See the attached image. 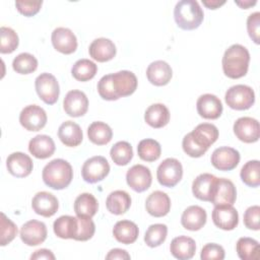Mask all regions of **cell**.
<instances>
[{"label":"cell","instance_id":"45","mask_svg":"<svg viewBox=\"0 0 260 260\" xmlns=\"http://www.w3.org/2000/svg\"><path fill=\"white\" fill-rule=\"evenodd\" d=\"M17 235V226L11 221L3 212L1 213V232H0V245L6 246L9 244Z\"/></svg>","mask_w":260,"mask_h":260},{"label":"cell","instance_id":"49","mask_svg":"<svg viewBox=\"0 0 260 260\" xmlns=\"http://www.w3.org/2000/svg\"><path fill=\"white\" fill-rule=\"evenodd\" d=\"M259 216L260 207L259 205H253L246 209L244 213V224L246 228L254 231L259 230Z\"/></svg>","mask_w":260,"mask_h":260},{"label":"cell","instance_id":"17","mask_svg":"<svg viewBox=\"0 0 260 260\" xmlns=\"http://www.w3.org/2000/svg\"><path fill=\"white\" fill-rule=\"evenodd\" d=\"M237 199V189L234 183L225 178H216L210 202L214 205H233Z\"/></svg>","mask_w":260,"mask_h":260},{"label":"cell","instance_id":"4","mask_svg":"<svg viewBox=\"0 0 260 260\" xmlns=\"http://www.w3.org/2000/svg\"><path fill=\"white\" fill-rule=\"evenodd\" d=\"M226 105L234 110L243 111L250 109L255 103V93L252 87L245 84L231 86L224 95Z\"/></svg>","mask_w":260,"mask_h":260},{"label":"cell","instance_id":"32","mask_svg":"<svg viewBox=\"0 0 260 260\" xmlns=\"http://www.w3.org/2000/svg\"><path fill=\"white\" fill-rule=\"evenodd\" d=\"M144 120L152 128H161L170 121V111L164 104L150 105L144 113Z\"/></svg>","mask_w":260,"mask_h":260},{"label":"cell","instance_id":"2","mask_svg":"<svg viewBox=\"0 0 260 260\" xmlns=\"http://www.w3.org/2000/svg\"><path fill=\"white\" fill-rule=\"evenodd\" d=\"M44 183L52 189L62 190L69 186L73 179L71 165L62 158H55L48 162L42 173Z\"/></svg>","mask_w":260,"mask_h":260},{"label":"cell","instance_id":"1","mask_svg":"<svg viewBox=\"0 0 260 260\" xmlns=\"http://www.w3.org/2000/svg\"><path fill=\"white\" fill-rule=\"evenodd\" d=\"M250 62L249 51L240 44L230 46L222 57V70L225 76L237 79L246 75Z\"/></svg>","mask_w":260,"mask_h":260},{"label":"cell","instance_id":"35","mask_svg":"<svg viewBox=\"0 0 260 260\" xmlns=\"http://www.w3.org/2000/svg\"><path fill=\"white\" fill-rule=\"evenodd\" d=\"M88 139L96 145H105L112 140L113 131L111 127L101 121L92 122L87 128Z\"/></svg>","mask_w":260,"mask_h":260},{"label":"cell","instance_id":"16","mask_svg":"<svg viewBox=\"0 0 260 260\" xmlns=\"http://www.w3.org/2000/svg\"><path fill=\"white\" fill-rule=\"evenodd\" d=\"M53 47L60 53L69 55L77 49V39L73 31L67 27H57L51 36Z\"/></svg>","mask_w":260,"mask_h":260},{"label":"cell","instance_id":"51","mask_svg":"<svg viewBox=\"0 0 260 260\" xmlns=\"http://www.w3.org/2000/svg\"><path fill=\"white\" fill-rule=\"evenodd\" d=\"M106 259L110 260V259H130V255L127 253L126 250H123V249H119V248H115V249H112L110 250V252L107 254L106 256Z\"/></svg>","mask_w":260,"mask_h":260},{"label":"cell","instance_id":"40","mask_svg":"<svg viewBox=\"0 0 260 260\" xmlns=\"http://www.w3.org/2000/svg\"><path fill=\"white\" fill-rule=\"evenodd\" d=\"M242 181L249 187H258L260 185V164L259 160L253 159L247 161L240 173Z\"/></svg>","mask_w":260,"mask_h":260},{"label":"cell","instance_id":"19","mask_svg":"<svg viewBox=\"0 0 260 260\" xmlns=\"http://www.w3.org/2000/svg\"><path fill=\"white\" fill-rule=\"evenodd\" d=\"M31 207L37 214L44 217H51L57 212L59 202L52 193L42 191L38 192L34 196L31 200Z\"/></svg>","mask_w":260,"mask_h":260},{"label":"cell","instance_id":"36","mask_svg":"<svg viewBox=\"0 0 260 260\" xmlns=\"http://www.w3.org/2000/svg\"><path fill=\"white\" fill-rule=\"evenodd\" d=\"M236 250L239 258L242 260H258L259 244L256 240L248 237H242L238 240Z\"/></svg>","mask_w":260,"mask_h":260},{"label":"cell","instance_id":"47","mask_svg":"<svg viewBox=\"0 0 260 260\" xmlns=\"http://www.w3.org/2000/svg\"><path fill=\"white\" fill-rule=\"evenodd\" d=\"M182 147L185 153H187L191 157H200L207 151V149L201 147L193 140L190 133L184 136L182 141Z\"/></svg>","mask_w":260,"mask_h":260},{"label":"cell","instance_id":"6","mask_svg":"<svg viewBox=\"0 0 260 260\" xmlns=\"http://www.w3.org/2000/svg\"><path fill=\"white\" fill-rule=\"evenodd\" d=\"M110 172V165L106 157L95 155L86 159L81 169L82 179L89 184H94L104 180Z\"/></svg>","mask_w":260,"mask_h":260},{"label":"cell","instance_id":"8","mask_svg":"<svg viewBox=\"0 0 260 260\" xmlns=\"http://www.w3.org/2000/svg\"><path fill=\"white\" fill-rule=\"evenodd\" d=\"M47 114L43 108L38 105H29L22 109L19 114L21 126L28 131H39L47 123Z\"/></svg>","mask_w":260,"mask_h":260},{"label":"cell","instance_id":"23","mask_svg":"<svg viewBox=\"0 0 260 260\" xmlns=\"http://www.w3.org/2000/svg\"><path fill=\"white\" fill-rule=\"evenodd\" d=\"M216 177L209 173H203L198 175L192 183V192L193 195L202 201H210L214 186H215Z\"/></svg>","mask_w":260,"mask_h":260},{"label":"cell","instance_id":"20","mask_svg":"<svg viewBox=\"0 0 260 260\" xmlns=\"http://www.w3.org/2000/svg\"><path fill=\"white\" fill-rule=\"evenodd\" d=\"M198 114L204 119L215 120L222 113V104L220 100L211 93H205L198 98L196 102Z\"/></svg>","mask_w":260,"mask_h":260},{"label":"cell","instance_id":"31","mask_svg":"<svg viewBox=\"0 0 260 260\" xmlns=\"http://www.w3.org/2000/svg\"><path fill=\"white\" fill-rule=\"evenodd\" d=\"M106 206L107 209L113 214H123L131 206V197L124 190L113 191L107 197Z\"/></svg>","mask_w":260,"mask_h":260},{"label":"cell","instance_id":"38","mask_svg":"<svg viewBox=\"0 0 260 260\" xmlns=\"http://www.w3.org/2000/svg\"><path fill=\"white\" fill-rule=\"evenodd\" d=\"M139 157L145 161H154L159 158L161 153L160 144L151 138L142 139L137 146Z\"/></svg>","mask_w":260,"mask_h":260},{"label":"cell","instance_id":"5","mask_svg":"<svg viewBox=\"0 0 260 260\" xmlns=\"http://www.w3.org/2000/svg\"><path fill=\"white\" fill-rule=\"evenodd\" d=\"M183 167L181 162L174 157L164 159L156 171V178L158 183L164 187H174L182 179Z\"/></svg>","mask_w":260,"mask_h":260},{"label":"cell","instance_id":"52","mask_svg":"<svg viewBox=\"0 0 260 260\" xmlns=\"http://www.w3.org/2000/svg\"><path fill=\"white\" fill-rule=\"evenodd\" d=\"M31 260H39V259H47V260H54L55 255L48 249H40L35 251L34 254L30 256Z\"/></svg>","mask_w":260,"mask_h":260},{"label":"cell","instance_id":"24","mask_svg":"<svg viewBox=\"0 0 260 260\" xmlns=\"http://www.w3.org/2000/svg\"><path fill=\"white\" fill-rule=\"evenodd\" d=\"M89 55L98 62H107L112 60L116 56V46L110 40L106 38H99L91 42L88 48Z\"/></svg>","mask_w":260,"mask_h":260},{"label":"cell","instance_id":"3","mask_svg":"<svg viewBox=\"0 0 260 260\" xmlns=\"http://www.w3.org/2000/svg\"><path fill=\"white\" fill-rule=\"evenodd\" d=\"M174 17L177 25L184 30L197 28L204 18L202 8L195 0H181L174 9Z\"/></svg>","mask_w":260,"mask_h":260},{"label":"cell","instance_id":"26","mask_svg":"<svg viewBox=\"0 0 260 260\" xmlns=\"http://www.w3.org/2000/svg\"><path fill=\"white\" fill-rule=\"evenodd\" d=\"M55 149L56 146L54 140L45 134L37 135L28 142L29 152L37 158H48L55 152Z\"/></svg>","mask_w":260,"mask_h":260},{"label":"cell","instance_id":"34","mask_svg":"<svg viewBox=\"0 0 260 260\" xmlns=\"http://www.w3.org/2000/svg\"><path fill=\"white\" fill-rule=\"evenodd\" d=\"M98 209V200L90 193H82L78 195L74 201V211L77 216L92 217Z\"/></svg>","mask_w":260,"mask_h":260},{"label":"cell","instance_id":"28","mask_svg":"<svg viewBox=\"0 0 260 260\" xmlns=\"http://www.w3.org/2000/svg\"><path fill=\"white\" fill-rule=\"evenodd\" d=\"M170 251L175 258L179 260H188L195 254L196 243L190 237L179 236L172 240Z\"/></svg>","mask_w":260,"mask_h":260},{"label":"cell","instance_id":"46","mask_svg":"<svg viewBox=\"0 0 260 260\" xmlns=\"http://www.w3.org/2000/svg\"><path fill=\"white\" fill-rule=\"evenodd\" d=\"M202 260H222L224 259V249L215 243H208L203 246L200 254Z\"/></svg>","mask_w":260,"mask_h":260},{"label":"cell","instance_id":"14","mask_svg":"<svg viewBox=\"0 0 260 260\" xmlns=\"http://www.w3.org/2000/svg\"><path fill=\"white\" fill-rule=\"evenodd\" d=\"M240 161V152L229 146H221L216 149L211 154L212 166L219 171H232L234 170Z\"/></svg>","mask_w":260,"mask_h":260},{"label":"cell","instance_id":"41","mask_svg":"<svg viewBox=\"0 0 260 260\" xmlns=\"http://www.w3.org/2000/svg\"><path fill=\"white\" fill-rule=\"evenodd\" d=\"M168 228L164 223H154L148 226L144 235L145 244L150 247H158L160 246L167 239Z\"/></svg>","mask_w":260,"mask_h":260},{"label":"cell","instance_id":"39","mask_svg":"<svg viewBox=\"0 0 260 260\" xmlns=\"http://www.w3.org/2000/svg\"><path fill=\"white\" fill-rule=\"evenodd\" d=\"M110 155L112 160L118 166H126L133 157V149L129 142L118 141L115 143L111 150Z\"/></svg>","mask_w":260,"mask_h":260},{"label":"cell","instance_id":"9","mask_svg":"<svg viewBox=\"0 0 260 260\" xmlns=\"http://www.w3.org/2000/svg\"><path fill=\"white\" fill-rule=\"evenodd\" d=\"M111 80L117 99L132 94L137 88L136 75L128 70H121L111 74Z\"/></svg>","mask_w":260,"mask_h":260},{"label":"cell","instance_id":"44","mask_svg":"<svg viewBox=\"0 0 260 260\" xmlns=\"http://www.w3.org/2000/svg\"><path fill=\"white\" fill-rule=\"evenodd\" d=\"M77 216V215H76ZM77 232L75 235V241H87L92 238L95 232V225L91 217L77 216Z\"/></svg>","mask_w":260,"mask_h":260},{"label":"cell","instance_id":"21","mask_svg":"<svg viewBox=\"0 0 260 260\" xmlns=\"http://www.w3.org/2000/svg\"><path fill=\"white\" fill-rule=\"evenodd\" d=\"M145 208L146 211L154 217L165 216L171 209V199L168 194L162 191H153L146 198Z\"/></svg>","mask_w":260,"mask_h":260},{"label":"cell","instance_id":"25","mask_svg":"<svg viewBox=\"0 0 260 260\" xmlns=\"http://www.w3.org/2000/svg\"><path fill=\"white\" fill-rule=\"evenodd\" d=\"M207 214L205 209L198 205L187 207L181 216V224L189 231H199L206 223Z\"/></svg>","mask_w":260,"mask_h":260},{"label":"cell","instance_id":"29","mask_svg":"<svg viewBox=\"0 0 260 260\" xmlns=\"http://www.w3.org/2000/svg\"><path fill=\"white\" fill-rule=\"evenodd\" d=\"M58 137L66 146L75 147L81 143L83 134L77 123L73 121H65L59 126Z\"/></svg>","mask_w":260,"mask_h":260},{"label":"cell","instance_id":"22","mask_svg":"<svg viewBox=\"0 0 260 260\" xmlns=\"http://www.w3.org/2000/svg\"><path fill=\"white\" fill-rule=\"evenodd\" d=\"M146 76L151 84L162 86L170 82L173 76V70L166 61L156 60L148 65L146 69Z\"/></svg>","mask_w":260,"mask_h":260},{"label":"cell","instance_id":"54","mask_svg":"<svg viewBox=\"0 0 260 260\" xmlns=\"http://www.w3.org/2000/svg\"><path fill=\"white\" fill-rule=\"evenodd\" d=\"M235 3H236L237 5H239V6H240L241 8H243V9H247V8H249L250 6L255 5L257 2H256V0H254V1L247 0V1H235Z\"/></svg>","mask_w":260,"mask_h":260},{"label":"cell","instance_id":"37","mask_svg":"<svg viewBox=\"0 0 260 260\" xmlns=\"http://www.w3.org/2000/svg\"><path fill=\"white\" fill-rule=\"evenodd\" d=\"M98 71L95 63L88 59L77 60L71 68L72 76L78 81H87L94 77Z\"/></svg>","mask_w":260,"mask_h":260},{"label":"cell","instance_id":"12","mask_svg":"<svg viewBox=\"0 0 260 260\" xmlns=\"http://www.w3.org/2000/svg\"><path fill=\"white\" fill-rule=\"evenodd\" d=\"M234 133L243 142H256L260 136L259 122L251 117H241L234 123Z\"/></svg>","mask_w":260,"mask_h":260},{"label":"cell","instance_id":"27","mask_svg":"<svg viewBox=\"0 0 260 260\" xmlns=\"http://www.w3.org/2000/svg\"><path fill=\"white\" fill-rule=\"evenodd\" d=\"M193 140L201 147L208 149L218 138V129L215 125L210 123H201L197 125L192 132H190Z\"/></svg>","mask_w":260,"mask_h":260},{"label":"cell","instance_id":"48","mask_svg":"<svg viewBox=\"0 0 260 260\" xmlns=\"http://www.w3.org/2000/svg\"><path fill=\"white\" fill-rule=\"evenodd\" d=\"M247 30L255 44H259V31H260V12L256 11L251 13L247 18Z\"/></svg>","mask_w":260,"mask_h":260},{"label":"cell","instance_id":"53","mask_svg":"<svg viewBox=\"0 0 260 260\" xmlns=\"http://www.w3.org/2000/svg\"><path fill=\"white\" fill-rule=\"evenodd\" d=\"M203 5H205L207 8L209 9H216L218 7H220L221 5H223L225 3L224 0L219 1V0H202Z\"/></svg>","mask_w":260,"mask_h":260},{"label":"cell","instance_id":"13","mask_svg":"<svg viewBox=\"0 0 260 260\" xmlns=\"http://www.w3.org/2000/svg\"><path fill=\"white\" fill-rule=\"evenodd\" d=\"M126 181L132 190L140 193L150 187L152 176L147 167L143 165H134L127 171Z\"/></svg>","mask_w":260,"mask_h":260},{"label":"cell","instance_id":"42","mask_svg":"<svg viewBox=\"0 0 260 260\" xmlns=\"http://www.w3.org/2000/svg\"><path fill=\"white\" fill-rule=\"evenodd\" d=\"M12 67L19 74H29L37 70L38 60L29 53H20L13 59Z\"/></svg>","mask_w":260,"mask_h":260},{"label":"cell","instance_id":"50","mask_svg":"<svg viewBox=\"0 0 260 260\" xmlns=\"http://www.w3.org/2000/svg\"><path fill=\"white\" fill-rule=\"evenodd\" d=\"M43 4V1H15V7L18 10L19 13L23 14L24 16H32L37 14L41 6Z\"/></svg>","mask_w":260,"mask_h":260},{"label":"cell","instance_id":"30","mask_svg":"<svg viewBox=\"0 0 260 260\" xmlns=\"http://www.w3.org/2000/svg\"><path fill=\"white\" fill-rule=\"evenodd\" d=\"M139 235L138 226L135 222L127 219L119 220L113 228V236L122 244L128 245L134 243Z\"/></svg>","mask_w":260,"mask_h":260},{"label":"cell","instance_id":"10","mask_svg":"<svg viewBox=\"0 0 260 260\" xmlns=\"http://www.w3.org/2000/svg\"><path fill=\"white\" fill-rule=\"evenodd\" d=\"M212 221L213 223L224 231L234 230L239 222V214L237 209L230 204L214 205L212 210Z\"/></svg>","mask_w":260,"mask_h":260},{"label":"cell","instance_id":"15","mask_svg":"<svg viewBox=\"0 0 260 260\" xmlns=\"http://www.w3.org/2000/svg\"><path fill=\"white\" fill-rule=\"evenodd\" d=\"M63 108L65 113L70 117H81L87 112L88 99L81 90H70L64 98Z\"/></svg>","mask_w":260,"mask_h":260},{"label":"cell","instance_id":"18","mask_svg":"<svg viewBox=\"0 0 260 260\" xmlns=\"http://www.w3.org/2000/svg\"><path fill=\"white\" fill-rule=\"evenodd\" d=\"M6 167L8 172L17 178L27 177L34 168L31 158L20 151L13 152L6 158Z\"/></svg>","mask_w":260,"mask_h":260},{"label":"cell","instance_id":"33","mask_svg":"<svg viewBox=\"0 0 260 260\" xmlns=\"http://www.w3.org/2000/svg\"><path fill=\"white\" fill-rule=\"evenodd\" d=\"M77 216L62 215L53 223V230L57 237L61 239H73L77 232Z\"/></svg>","mask_w":260,"mask_h":260},{"label":"cell","instance_id":"43","mask_svg":"<svg viewBox=\"0 0 260 260\" xmlns=\"http://www.w3.org/2000/svg\"><path fill=\"white\" fill-rule=\"evenodd\" d=\"M1 46L0 52L2 54H10L18 47V36L14 29L7 26H1L0 28Z\"/></svg>","mask_w":260,"mask_h":260},{"label":"cell","instance_id":"7","mask_svg":"<svg viewBox=\"0 0 260 260\" xmlns=\"http://www.w3.org/2000/svg\"><path fill=\"white\" fill-rule=\"evenodd\" d=\"M35 86L40 99L47 105H54L59 98L60 88L56 77L51 73H41L35 80Z\"/></svg>","mask_w":260,"mask_h":260},{"label":"cell","instance_id":"11","mask_svg":"<svg viewBox=\"0 0 260 260\" xmlns=\"http://www.w3.org/2000/svg\"><path fill=\"white\" fill-rule=\"evenodd\" d=\"M47 226L43 221L31 219L20 228V239L27 246H38L47 239Z\"/></svg>","mask_w":260,"mask_h":260}]
</instances>
